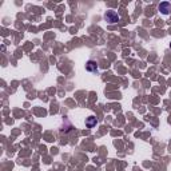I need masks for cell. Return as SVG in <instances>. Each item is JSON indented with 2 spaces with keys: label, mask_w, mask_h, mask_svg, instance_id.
Instances as JSON below:
<instances>
[{
  "label": "cell",
  "mask_w": 171,
  "mask_h": 171,
  "mask_svg": "<svg viewBox=\"0 0 171 171\" xmlns=\"http://www.w3.org/2000/svg\"><path fill=\"white\" fill-rule=\"evenodd\" d=\"M104 18H106V20H107L108 23H111V24L119 21V15L116 14L115 11H107L104 15Z\"/></svg>",
  "instance_id": "obj_1"
},
{
  "label": "cell",
  "mask_w": 171,
  "mask_h": 171,
  "mask_svg": "<svg viewBox=\"0 0 171 171\" xmlns=\"http://www.w3.org/2000/svg\"><path fill=\"white\" fill-rule=\"evenodd\" d=\"M159 11H161L162 14H164V15L170 14V11H171V4L168 3V1H163V3H161V4H159Z\"/></svg>",
  "instance_id": "obj_2"
},
{
  "label": "cell",
  "mask_w": 171,
  "mask_h": 171,
  "mask_svg": "<svg viewBox=\"0 0 171 171\" xmlns=\"http://www.w3.org/2000/svg\"><path fill=\"white\" fill-rule=\"evenodd\" d=\"M86 70L90 71V72H94V71L98 70V66H96V63H95V62L90 60V62H87V64H86Z\"/></svg>",
  "instance_id": "obj_3"
},
{
  "label": "cell",
  "mask_w": 171,
  "mask_h": 171,
  "mask_svg": "<svg viewBox=\"0 0 171 171\" xmlns=\"http://www.w3.org/2000/svg\"><path fill=\"white\" fill-rule=\"evenodd\" d=\"M95 124H96V118H94V116H90V118L86 120V126L90 127V128H92Z\"/></svg>",
  "instance_id": "obj_4"
}]
</instances>
